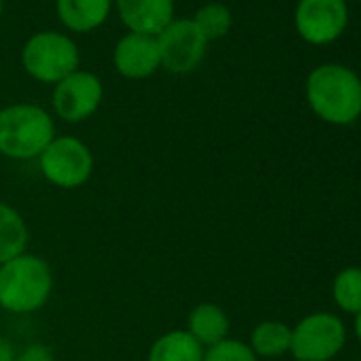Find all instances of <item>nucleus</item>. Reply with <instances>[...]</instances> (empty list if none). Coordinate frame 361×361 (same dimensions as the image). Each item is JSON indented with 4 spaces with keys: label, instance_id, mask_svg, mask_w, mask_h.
I'll return each mask as SVG.
<instances>
[{
    "label": "nucleus",
    "instance_id": "obj_1",
    "mask_svg": "<svg viewBox=\"0 0 361 361\" xmlns=\"http://www.w3.org/2000/svg\"><path fill=\"white\" fill-rule=\"evenodd\" d=\"M306 100L321 121L350 126L361 117V77L342 64H321L306 79Z\"/></svg>",
    "mask_w": 361,
    "mask_h": 361
},
{
    "label": "nucleus",
    "instance_id": "obj_2",
    "mask_svg": "<svg viewBox=\"0 0 361 361\" xmlns=\"http://www.w3.org/2000/svg\"><path fill=\"white\" fill-rule=\"evenodd\" d=\"M54 293L51 266L35 255L22 253L0 266V308L13 314L41 310Z\"/></svg>",
    "mask_w": 361,
    "mask_h": 361
},
{
    "label": "nucleus",
    "instance_id": "obj_3",
    "mask_svg": "<svg viewBox=\"0 0 361 361\" xmlns=\"http://www.w3.org/2000/svg\"><path fill=\"white\" fill-rule=\"evenodd\" d=\"M56 138L49 111L32 102L0 109V155L9 159H37Z\"/></svg>",
    "mask_w": 361,
    "mask_h": 361
},
{
    "label": "nucleus",
    "instance_id": "obj_4",
    "mask_svg": "<svg viewBox=\"0 0 361 361\" xmlns=\"http://www.w3.org/2000/svg\"><path fill=\"white\" fill-rule=\"evenodd\" d=\"M81 54L77 43L56 30L35 32L22 47V66L24 71L41 81L56 85L75 71H79Z\"/></svg>",
    "mask_w": 361,
    "mask_h": 361
},
{
    "label": "nucleus",
    "instance_id": "obj_5",
    "mask_svg": "<svg viewBox=\"0 0 361 361\" xmlns=\"http://www.w3.org/2000/svg\"><path fill=\"white\" fill-rule=\"evenodd\" d=\"M39 168L51 185L77 190L87 183L94 172V153L77 136H56L39 155Z\"/></svg>",
    "mask_w": 361,
    "mask_h": 361
},
{
    "label": "nucleus",
    "instance_id": "obj_6",
    "mask_svg": "<svg viewBox=\"0 0 361 361\" xmlns=\"http://www.w3.org/2000/svg\"><path fill=\"white\" fill-rule=\"evenodd\" d=\"M346 342V325L334 312H312L291 327V348L295 361H329Z\"/></svg>",
    "mask_w": 361,
    "mask_h": 361
},
{
    "label": "nucleus",
    "instance_id": "obj_7",
    "mask_svg": "<svg viewBox=\"0 0 361 361\" xmlns=\"http://www.w3.org/2000/svg\"><path fill=\"white\" fill-rule=\"evenodd\" d=\"M157 47L161 68L174 75H188L204 62L209 41L192 20L174 18L157 35Z\"/></svg>",
    "mask_w": 361,
    "mask_h": 361
},
{
    "label": "nucleus",
    "instance_id": "obj_8",
    "mask_svg": "<svg viewBox=\"0 0 361 361\" xmlns=\"http://www.w3.org/2000/svg\"><path fill=\"white\" fill-rule=\"evenodd\" d=\"M293 24L308 45H329L346 30L348 7L344 0H298Z\"/></svg>",
    "mask_w": 361,
    "mask_h": 361
},
{
    "label": "nucleus",
    "instance_id": "obj_9",
    "mask_svg": "<svg viewBox=\"0 0 361 361\" xmlns=\"http://www.w3.org/2000/svg\"><path fill=\"white\" fill-rule=\"evenodd\" d=\"M104 85L98 75L90 71H75L66 79L54 85V113L68 121L79 123L90 119L102 104Z\"/></svg>",
    "mask_w": 361,
    "mask_h": 361
},
{
    "label": "nucleus",
    "instance_id": "obj_10",
    "mask_svg": "<svg viewBox=\"0 0 361 361\" xmlns=\"http://www.w3.org/2000/svg\"><path fill=\"white\" fill-rule=\"evenodd\" d=\"M113 66L126 79H147L161 68L157 37L128 32L113 49Z\"/></svg>",
    "mask_w": 361,
    "mask_h": 361
},
{
    "label": "nucleus",
    "instance_id": "obj_11",
    "mask_svg": "<svg viewBox=\"0 0 361 361\" xmlns=\"http://www.w3.org/2000/svg\"><path fill=\"white\" fill-rule=\"evenodd\" d=\"M128 32L157 37L174 20V0H115Z\"/></svg>",
    "mask_w": 361,
    "mask_h": 361
},
{
    "label": "nucleus",
    "instance_id": "obj_12",
    "mask_svg": "<svg viewBox=\"0 0 361 361\" xmlns=\"http://www.w3.org/2000/svg\"><path fill=\"white\" fill-rule=\"evenodd\" d=\"M113 5L115 0H56V11L71 32H92L109 20Z\"/></svg>",
    "mask_w": 361,
    "mask_h": 361
},
{
    "label": "nucleus",
    "instance_id": "obj_13",
    "mask_svg": "<svg viewBox=\"0 0 361 361\" xmlns=\"http://www.w3.org/2000/svg\"><path fill=\"white\" fill-rule=\"evenodd\" d=\"M188 331L204 346H213L226 338H230V319L219 304L202 302L192 308L188 317Z\"/></svg>",
    "mask_w": 361,
    "mask_h": 361
},
{
    "label": "nucleus",
    "instance_id": "obj_14",
    "mask_svg": "<svg viewBox=\"0 0 361 361\" xmlns=\"http://www.w3.org/2000/svg\"><path fill=\"white\" fill-rule=\"evenodd\" d=\"M202 359H204V346L188 329H172L159 336L147 353V361H202Z\"/></svg>",
    "mask_w": 361,
    "mask_h": 361
},
{
    "label": "nucleus",
    "instance_id": "obj_15",
    "mask_svg": "<svg viewBox=\"0 0 361 361\" xmlns=\"http://www.w3.org/2000/svg\"><path fill=\"white\" fill-rule=\"evenodd\" d=\"M28 236L24 217L7 202H0V266L26 253Z\"/></svg>",
    "mask_w": 361,
    "mask_h": 361
},
{
    "label": "nucleus",
    "instance_id": "obj_16",
    "mask_svg": "<svg viewBox=\"0 0 361 361\" xmlns=\"http://www.w3.org/2000/svg\"><path fill=\"white\" fill-rule=\"evenodd\" d=\"M249 346L257 357L274 359L291 348V327L283 321H262L253 327Z\"/></svg>",
    "mask_w": 361,
    "mask_h": 361
},
{
    "label": "nucleus",
    "instance_id": "obj_17",
    "mask_svg": "<svg viewBox=\"0 0 361 361\" xmlns=\"http://www.w3.org/2000/svg\"><path fill=\"white\" fill-rule=\"evenodd\" d=\"M331 298L336 306L346 314L361 312V268L350 266L336 274L331 285Z\"/></svg>",
    "mask_w": 361,
    "mask_h": 361
},
{
    "label": "nucleus",
    "instance_id": "obj_18",
    "mask_svg": "<svg viewBox=\"0 0 361 361\" xmlns=\"http://www.w3.org/2000/svg\"><path fill=\"white\" fill-rule=\"evenodd\" d=\"M192 22L198 26V30L211 43V41L224 39L232 30L234 20H232V11H230L228 5H224V3H207L196 11Z\"/></svg>",
    "mask_w": 361,
    "mask_h": 361
},
{
    "label": "nucleus",
    "instance_id": "obj_19",
    "mask_svg": "<svg viewBox=\"0 0 361 361\" xmlns=\"http://www.w3.org/2000/svg\"><path fill=\"white\" fill-rule=\"evenodd\" d=\"M202 361H259L249 342L236 340V338H226L209 348H204V359Z\"/></svg>",
    "mask_w": 361,
    "mask_h": 361
},
{
    "label": "nucleus",
    "instance_id": "obj_20",
    "mask_svg": "<svg viewBox=\"0 0 361 361\" xmlns=\"http://www.w3.org/2000/svg\"><path fill=\"white\" fill-rule=\"evenodd\" d=\"M16 361H56L54 350L43 344V342H30L28 346H24L18 355Z\"/></svg>",
    "mask_w": 361,
    "mask_h": 361
},
{
    "label": "nucleus",
    "instance_id": "obj_21",
    "mask_svg": "<svg viewBox=\"0 0 361 361\" xmlns=\"http://www.w3.org/2000/svg\"><path fill=\"white\" fill-rule=\"evenodd\" d=\"M16 355L18 350L13 348V344L5 336H0V361H16Z\"/></svg>",
    "mask_w": 361,
    "mask_h": 361
},
{
    "label": "nucleus",
    "instance_id": "obj_22",
    "mask_svg": "<svg viewBox=\"0 0 361 361\" xmlns=\"http://www.w3.org/2000/svg\"><path fill=\"white\" fill-rule=\"evenodd\" d=\"M355 336H357V340L361 344V312L355 314Z\"/></svg>",
    "mask_w": 361,
    "mask_h": 361
},
{
    "label": "nucleus",
    "instance_id": "obj_23",
    "mask_svg": "<svg viewBox=\"0 0 361 361\" xmlns=\"http://www.w3.org/2000/svg\"><path fill=\"white\" fill-rule=\"evenodd\" d=\"M3 9H5V0H0V16H3Z\"/></svg>",
    "mask_w": 361,
    "mask_h": 361
},
{
    "label": "nucleus",
    "instance_id": "obj_24",
    "mask_svg": "<svg viewBox=\"0 0 361 361\" xmlns=\"http://www.w3.org/2000/svg\"><path fill=\"white\" fill-rule=\"evenodd\" d=\"M344 3H353V0H344Z\"/></svg>",
    "mask_w": 361,
    "mask_h": 361
}]
</instances>
